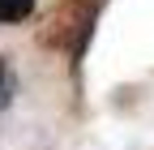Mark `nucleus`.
<instances>
[{
  "label": "nucleus",
  "mask_w": 154,
  "mask_h": 150,
  "mask_svg": "<svg viewBox=\"0 0 154 150\" xmlns=\"http://www.w3.org/2000/svg\"><path fill=\"white\" fill-rule=\"evenodd\" d=\"M34 0H0V22H22V17H30Z\"/></svg>",
  "instance_id": "f257e3e1"
}]
</instances>
